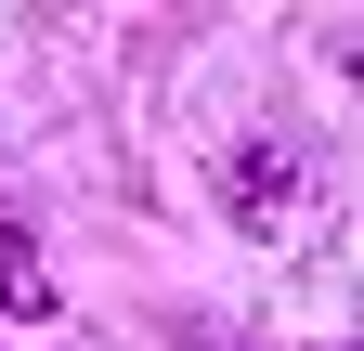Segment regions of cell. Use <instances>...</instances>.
Instances as JSON below:
<instances>
[{
  "instance_id": "6da1fadb",
  "label": "cell",
  "mask_w": 364,
  "mask_h": 351,
  "mask_svg": "<svg viewBox=\"0 0 364 351\" xmlns=\"http://www.w3.org/2000/svg\"><path fill=\"white\" fill-rule=\"evenodd\" d=\"M312 208H326V156H312L299 130H247V144L221 156V222H235V234L273 247V234H299Z\"/></svg>"
},
{
  "instance_id": "7a4b0ae2",
  "label": "cell",
  "mask_w": 364,
  "mask_h": 351,
  "mask_svg": "<svg viewBox=\"0 0 364 351\" xmlns=\"http://www.w3.org/2000/svg\"><path fill=\"white\" fill-rule=\"evenodd\" d=\"M0 313H14V325L53 313V274H39V247H14V234H0Z\"/></svg>"
},
{
  "instance_id": "3957f363",
  "label": "cell",
  "mask_w": 364,
  "mask_h": 351,
  "mask_svg": "<svg viewBox=\"0 0 364 351\" xmlns=\"http://www.w3.org/2000/svg\"><path fill=\"white\" fill-rule=\"evenodd\" d=\"M182 351H235V338H208V325H182Z\"/></svg>"
}]
</instances>
